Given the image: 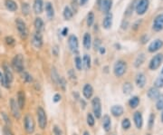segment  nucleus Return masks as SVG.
I'll list each match as a JSON object with an SVG mask.
<instances>
[{"label":"nucleus","mask_w":163,"mask_h":135,"mask_svg":"<svg viewBox=\"0 0 163 135\" xmlns=\"http://www.w3.org/2000/svg\"><path fill=\"white\" fill-rule=\"evenodd\" d=\"M147 95L150 100H157L158 98L160 97V93L159 91V89L156 87H151L149 89L148 93H147Z\"/></svg>","instance_id":"nucleus-19"},{"label":"nucleus","mask_w":163,"mask_h":135,"mask_svg":"<svg viewBox=\"0 0 163 135\" xmlns=\"http://www.w3.org/2000/svg\"><path fill=\"white\" fill-rule=\"evenodd\" d=\"M133 121L136 127L138 129H141L143 126V117L140 111H136L133 114Z\"/></svg>","instance_id":"nucleus-16"},{"label":"nucleus","mask_w":163,"mask_h":135,"mask_svg":"<svg viewBox=\"0 0 163 135\" xmlns=\"http://www.w3.org/2000/svg\"><path fill=\"white\" fill-rule=\"evenodd\" d=\"M101 44V41L99 40V39H97V40H95V43H94V47L95 49H99V44Z\"/></svg>","instance_id":"nucleus-51"},{"label":"nucleus","mask_w":163,"mask_h":135,"mask_svg":"<svg viewBox=\"0 0 163 135\" xmlns=\"http://www.w3.org/2000/svg\"><path fill=\"white\" fill-rule=\"evenodd\" d=\"M4 77H5V81H7V84L10 86V84L12 83L13 80H14V75H13V73L12 71L10 70L9 68V66L7 65V64H5L4 65Z\"/></svg>","instance_id":"nucleus-15"},{"label":"nucleus","mask_w":163,"mask_h":135,"mask_svg":"<svg viewBox=\"0 0 163 135\" xmlns=\"http://www.w3.org/2000/svg\"><path fill=\"white\" fill-rule=\"evenodd\" d=\"M51 77H52L53 82L58 84L59 80H60V78H61V77L59 76L58 73H57V70H56L55 67H53V68H52V71H51Z\"/></svg>","instance_id":"nucleus-33"},{"label":"nucleus","mask_w":163,"mask_h":135,"mask_svg":"<svg viewBox=\"0 0 163 135\" xmlns=\"http://www.w3.org/2000/svg\"><path fill=\"white\" fill-rule=\"evenodd\" d=\"M161 74L163 75V68H162V70H161Z\"/></svg>","instance_id":"nucleus-57"},{"label":"nucleus","mask_w":163,"mask_h":135,"mask_svg":"<svg viewBox=\"0 0 163 135\" xmlns=\"http://www.w3.org/2000/svg\"><path fill=\"white\" fill-rule=\"evenodd\" d=\"M2 76V74H1V72H0V77H1Z\"/></svg>","instance_id":"nucleus-58"},{"label":"nucleus","mask_w":163,"mask_h":135,"mask_svg":"<svg viewBox=\"0 0 163 135\" xmlns=\"http://www.w3.org/2000/svg\"><path fill=\"white\" fill-rule=\"evenodd\" d=\"M161 121L163 122V111H162V114H161Z\"/></svg>","instance_id":"nucleus-56"},{"label":"nucleus","mask_w":163,"mask_h":135,"mask_svg":"<svg viewBox=\"0 0 163 135\" xmlns=\"http://www.w3.org/2000/svg\"><path fill=\"white\" fill-rule=\"evenodd\" d=\"M37 121H38V125L42 129V130H45L47 126V116H46V112L42 107H38L37 108Z\"/></svg>","instance_id":"nucleus-3"},{"label":"nucleus","mask_w":163,"mask_h":135,"mask_svg":"<svg viewBox=\"0 0 163 135\" xmlns=\"http://www.w3.org/2000/svg\"><path fill=\"white\" fill-rule=\"evenodd\" d=\"M162 60H163V55L162 54H158L156 55H154L152 59L150 62V70H157L159 67L160 66L161 63H162Z\"/></svg>","instance_id":"nucleus-9"},{"label":"nucleus","mask_w":163,"mask_h":135,"mask_svg":"<svg viewBox=\"0 0 163 135\" xmlns=\"http://www.w3.org/2000/svg\"><path fill=\"white\" fill-rule=\"evenodd\" d=\"M35 30L36 32L38 33H41L43 29V21L42 20V18L40 17H36L35 20Z\"/></svg>","instance_id":"nucleus-28"},{"label":"nucleus","mask_w":163,"mask_h":135,"mask_svg":"<svg viewBox=\"0 0 163 135\" xmlns=\"http://www.w3.org/2000/svg\"><path fill=\"white\" fill-rule=\"evenodd\" d=\"M111 111H112V114L115 117H120L123 114V107L122 105H113L112 107L111 108Z\"/></svg>","instance_id":"nucleus-23"},{"label":"nucleus","mask_w":163,"mask_h":135,"mask_svg":"<svg viewBox=\"0 0 163 135\" xmlns=\"http://www.w3.org/2000/svg\"><path fill=\"white\" fill-rule=\"evenodd\" d=\"M68 46L71 50V52L73 54H77L79 50V42L78 38L74 35H71L68 37Z\"/></svg>","instance_id":"nucleus-7"},{"label":"nucleus","mask_w":163,"mask_h":135,"mask_svg":"<svg viewBox=\"0 0 163 135\" xmlns=\"http://www.w3.org/2000/svg\"><path fill=\"white\" fill-rule=\"evenodd\" d=\"M53 135H63V132L58 126H54L53 127Z\"/></svg>","instance_id":"nucleus-47"},{"label":"nucleus","mask_w":163,"mask_h":135,"mask_svg":"<svg viewBox=\"0 0 163 135\" xmlns=\"http://www.w3.org/2000/svg\"><path fill=\"white\" fill-rule=\"evenodd\" d=\"M1 117H2V120L5 122V124H7V126H8V127H10L11 125H12V122H11V121H10V118H9V116L5 114V112H1Z\"/></svg>","instance_id":"nucleus-38"},{"label":"nucleus","mask_w":163,"mask_h":135,"mask_svg":"<svg viewBox=\"0 0 163 135\" xmlns=\"http://www.w3.org/2000/svg\"><path fill=\"white\" fill-rule=\"evenodd\" d=\"M99 50H100V53H101V54H104V53H105V49H104V48L100 47Z\"/></svg>","instance_id":"nucleus-54"},{"label":"nucleus","mask_w":163,"mask_h":135,"mask_svg":"<svg viewBox=\"0 0 163 135\" xmlns=\"http://www.w3.org/2000/svg\"><path fill=\"white\" fill-rule=\"evenodd\" d=\"M68 75H69L70 79H72V80H76V75L74 74V71H73V69H70V70H69Z\"/></svg>","instance_id":"nucleus-49"},{"label":"nucleus","mask_w":163,"mask_h":135,"mask_svg":"<svg viewBox=\"0 0 163 135\" xmlns=\"http://www.w3.org/2000/svg\"><path fill=\"white\" fill-rule=\"evenodd\" d=\"M154 87H156L158 89L163 87V77L162 76L158 77L157 79L155 80V82H154Z\"/></svg>","instance_id":"nucleus-41"},{"label":"nucleus","mask_w":163,"mask_h":135,"mask_svg":"<svg viewBox=\"0 0 163 135\" xmlns=\"http://www.w3.org/2000/svg\"><path fill=\"white\" fill-rule=\"evenodd\" d=\"M16 103H17L20 110L25 108V94L23 91H19L17 93V100H16Z\"/></svg>","instance_id":"nucleus-20"},{"label":"nucleus","mask_w":163,"mask_h":135,"mask_svg":"<svg viewBox=\"0 0 163 135\" xmlns=\"http://www.w3.org/2000/svg\"><path fill=\"white\" fill-rule=\"evenodd\" d=\"M63 17L65 20H70L71 18L73 17V11L72 9L70 8V7H65L64 9H63Z\"/></svg>","instance_id":"nucleus-31"},{"label":"nucleus","mask_w":163,"mask_h":135,"mask_svg":"<svg viewBox=\"0 0 163 135\" xmlns=\"http://www.w3.org/2000/svg\"><path fill=\"white\" fill-rule=\"evenodd\" d=\"M150 5V1L149 0H139L138 3L136 4V12L138 15H144L146 11L148 10Z\"/></svg>","instance_id":"nucleus-8"},{"label":"nucleus","mask_w":163,"mask_h":135,"mask_svg":"<svg viewBox=\"0 0 163 135\" xmlns=\"http://www.w3.org/2000/svg\"><path fill=\"white\" fill-rule=\"evenodd\" d=\"M33 8H34L35 14H41L43 9V0H35Z\"/></svg>","instance_id":"nucleus-24"},{"label":"nucleus","mask_w":163,"mask_h":135,"mask_svg":"<svg viewBox=\"0 0 163 135\" xmlns=\"http://www.w3.org/2000/svg\"><path fill=\"white\" fill-rule=\"evenodd\" d=\"M152 28L156 32H160L163 29V14H160L156 16L153 21Z\"/></svg>","instance_id":"nucleus-13"},{"label":"nucleus","mask_w":163,"mask_h":135,"mask_svg":"<svg viewBox=\"0 0 163 135\" xmlns=\"http://www.w3.org/2000/svg\"><path fill=\"white\" fill-rule=\"evenodd\" d=\"M156 108H157V110H159V111L163 110V94H160V97L157 99Z\"/></svg>","instance_id":"nucleus-37"},{"label":"nucleus","mask_w":163,"mask_h":135,"mask_svg":"<svg viewBox=\"0 0 163 135\" xmlns=\"http://www.w3.org/2000/svg\"><path fill=\"white\" fill-rule=\"evenodd\" d=\"M84 46L85 49H90L92 46V36L89 33H85L84 36Z\"/></svg>","instance_id":"nucleus-27"},{"label":"nucleus","mask_w":163,"mask_h":135,"mask_svg":"<svg viewBox=\"0 0 163 135\" xmlns=\"http://www.w3.org/2000/svg\"><path fill=\"white\" fill-rule=\"evenodd\" d=\"M154 122H155V115L153 114H151L149 118V122H148V127L149 129H152V127L154 126Z\"/></svg>","instance_id":"nucleus-44"},{"label":"nucleus","mask_w":163,"mask_h":135,"mask_svg":"<svg viewBox=\"0 0 163 135\" xmlns=\"http://www.w3.org/2000/svg\"><path fill=\"white\" fill-rule=\"evenodd\" d=\"M112 13H109L105 15V17L103 18V21H102V26L103 28H105V29H109V28H111L112 26Z\"/></svg>","instance_id":"nucleus-21"},{"label":"nucleus","mask_w":163,"mask_h":135,"mask_svg":"<svg viewBox=\"0 0 163 135\" xmlns=\"http://www.w3.org/2000/svg\"><path fill=\"white\" fill-rule=\"evenodd\" d=\"M146 135H151V134H146Z\"/></svg>","instance_id":"nucleus-60"},{"label":"nucleus","mask_w":163,"mask_h":135,"mask_svg":"<svg viewBox=\"0 0 163 135\" xmlns=\"http://www.w3.org/2000/svg\"><path fill=\"white\" fill-rule=\"evenodd\" d=\"M140 103V98L138 96H133L132 98H130L129 101V105L130 108L135 109L138 107V105Z\"/></svg>","instance_id":"nucleus-32"},{"label":"nucleus","mask_w":163,"mask_h":135,"mask_svg":"<svg viewBox=\"0 0 163 135\" xmlns=\"http://www.w3.org/2000/svg\"><path fill=\"white\" fill-rule=\"evenodd\" d=\"M92 60L89 54H84L83 57V67L85 70H89L91 68Z\"/></svg>","instance_id":"nucleus-29"},{"label":"nucleus","mask_w":163,"mask_h":135,"mask_svg":"<svg viewBox=\"0 0 163 135\" xmlns=\"http://www.w3.org/2000/svg\"><path fill=\"white\" fill-rule=\"evenodd\" d=\"M163 46V41L160 39H156L153 42H151L149 46V52L150 53H154L159 51V50Z\"/></svg>","instance_id":"nucleus-14"},{"label":"nucleus","mask_w":163,"mask_h":135,"mask_svg":"<svg viewBox=\"0 0 163 135\" xmlns=\"http://www.w3.org/2000/svg\"><path fill=\"white\" fill-rule=\"evenodd\" d=\"M22 13L24 15H28L30 13V5L28 3H23L22 4Z\"/></svg>","instance_id":"nucleus-35"},{"label":"nucleus","mask_w":163,"mask_h":135,"mask_svg":"<svg viewBox=\"0 0 163 135\" xmlns=\"http://www.w3.org/2000/svg\"><path fill=\"white\" fill-rule=\"evenodd\" d=\"M122 126L124 130H128L130 127V121L128 119V118H125V119L122 120Z\"/></svg>","instance_id":"nucleus-43"},{"label":"nucleus","mask_w":163,"mask_h":135,"mask_svg":"<svg viewBox=\"0 0 163 135\" xmlns=\"http://www.w3.org/2000/svg\"><path fill=\"white\" fill-rule=\"evenodd\" d=\"M0 97H1V94H0Z\"/></svg>","instance_id":"nucleus-61"},{"label":"nucleus","mask_w":163,"mask_h":135,"mask_svg":"<svg viewBox=\"0 0 163 135\" xmlns=\"http://www.w3.org/2000/svg\"><path fill=\"white\" fill-rule=\"evenodd\" d=\"M74 62H75V66L76 68H77V70H82V68H83V60H82V58L79 57V56H76Z\"/></svg>","instance_id":"nucleus-42"},{"label":"nucleus","mask_w":163,"mask_h":135,"mask_svg":"<svg viewBox=\"0 0 163 135\" xmlns=\"http://www.w3.org/2000/svg\"><path fill=\"white\" fill-rule=\"evenodd\" d=\"M92 106L94 114L96 119H99L102 116V103L99 97H94L92 100Z\"/></svg>","instance_id":"nucleus-6"},{"label":"nucleus","mask_w":163,"mask_h":135,"mask_svg":"<svg viewBox=\"0 0 163 135\" xmlns=\"http://www.w3.org/2000/svg\"><path fill=\"white\" fill-rule=\"evenodd\" d=\"M45 11H46V15H47V17L49 19H52L54 15V9L52 3L50 2H47L45 4Z\"/></svg>","instance_id":"nucleus-26"},{"label":"nucleus","mask_w":163,"mask_h":135,"mask_svg":"<svg viewBox=\"0 0 163 135\" xmlns=\"http://www.w3.org/2000/svg\"><path fill=\"white\" fill-rule=\"evenodd\" d=\"M99 8L102 13L109 14L112 7V0H99Z\"/></svg>","instance_id":"nucleus-10"},{"label":"nucleus","mask_w":163,"mask_h":135,"mask_svg":"<svg viewBox=\"0 0 163 135\" xmlns=\"http://www.w3.org/2000/svg\"><path fill=\"white\" fill-rule=\"evenodd\" d=\"M5 5L7 10L11 12H15L17 10V4H16L14 0H5Z\"/></svg>","instance_id":"nucleus-25"},{"label":"nucleus","mask_w":163,"mask_h":135,"mask_svg":"<svg viewBox=\"0 0 163 135\" xmlns=\"http://www.w3.org/2000/svg\"><path fill=\"white\" fill-rule=\"evenodd\" d=\"M24 127H25V132L28 134H32L35 132V121L30 114H26L25 116V118H24Z\"/></svg>","instance_id":"nucleus-5"},{"label":"nucleus","mask_w":163,"mask_h":135,"mask_svg":"<svg viewBox=\"0 0 163 135\" xmlns=\"http://www.w3.org/2000/svg\"><path fill=\"white\" fill-rule=\"evenodd\" d=\"M58 84L63 88V90H65V86H66V82H65V79H64L63 77H61V78H60Z\"/></svg>","instance_id":"nucleus-46"},{"label":"nucleus","mask_w":163,"mask_h":135,"mask_svg":"<svg viewBox=\"0 0 163 135\" xmlns=\"http://www.w3.org/2000/svg\"><path fill=\"white\" fill-rule=\"evenodd\" d=\"M31 42H32L33 46L35 49H41L43 46V37H42L41 33L35 32L33 34Z\"/></svg>","instance_id":"nucleus-11"},{"label":"nucleus","mask_w":163,"mask_h":135,"mask_svg":"<svg viewBox=\"0 0 163 135\" xmlns=\"http://www.w3.org/2000/svg\"><path fill=\"white\" fill-rule=\"evenodd\" d=\"M73 135H77V134H76V133H73Z\"/></svg>","instance_id":"nucleus-59"},{"label":"nucleus","mask_w":163,"mask_h":135,"mask_svg":"<svg viewBox=\"0 0 163 135\" xmlns=\"http://www.w3.org/2000/svg\"><path fill=\"white\" fill-rule=\"evenodd\" d=\"M127 71V64L122 60L117 61L113 67V73L116 77H122Z\"/></svg>","instance_id":"nucleus-2"},{"label":"nucleus","mask_w":163,"mask_h":135,"mask_svg":"<svg viewBox=\"0 0 163 135\" xmlns=\"http://www.w3.org/2000/svg\"><path fill=\"white\" fill-rule=\"evenodd\" d=\"M74 1H76V0H74Z\"/></svg>","instance_id":"nucleus-62"},{"label":"nucleus","mask_w":163,"mask_h":135,"mask_svg":"<svg viewBox=\"0 0 163 135\" xmlns=\"http://www.w3.org/2000/svg\"><path fill=\"white\" fill-rule=\"evenodd\" d=\"M102 127L104 129L105 132H110L111 131V127H112V121H111V117L108 114H105L103 116L102 119Z\"/></svg>","instance_id":"nucleus-22"},{"label":"nucleus","mask_w":163,"mask_h":135,"mask_svg":"<svg viewBox=\"0 0 163 135\" xmlns=\"http://www.w3.org/2000/svg\"><path fill=\"white\" fill-rule=\"evenodd\" d=\"M3 134L4 135H14V133L9 129V127H5L3 129Z\"/></svg>","instance_id":"nucleus-48"},{"label":"nucleus","mask_w":163,"mask_h":135,"mask_svg":"<svg viewBox=\"0 0 163 135\" xmlns=\"http://www.w3.org/2000/svg\"><path fill=\"white\" fill-rule=\"evenodd\" d=\"M95 123V119H94V116L92 115V114H87V124L89 126L92 127L94 125Z\"/></svg>","instance_id":"nucleus-40"},{"label":"nucleus","mask_w":163,"mask_h":135,"mask_svg":"<svg viewBox=\"0 0 163 135\" xmlns=\"http://www.w3.org/2000/svg\"><path fill=\"white\" fill-rule=\"evenodd\" d=\"M87 2H88V0H80V5H84Z\"/></svg>","instance_id":"nucleus-53"},{"label":"nucleus","mask_w":163,"mask_h":135,"mask_svg":"<svg viewBox=\"0 0 163 135\" xmlns=\"http://www.w3.org/2000/svg\"><path fill=\"white\" fill-rule=\"evenodd\" d=\"M12 67L16 73H23L25 69L24 57L22 54H16L12 60Z\"/></svg>","instance_id":"nucleus-1"},{"label":"nucleus","mask_w":163,"mask_h":135,"mask_svg":"<svg viewBox=\"0 0 163 135\" xmlns=\"http://www.w3.org/2000/svg\"><path fill=\"white\" fill-rule=\"evenodd\" d=\"M144 61H145V54H140L137 56V58H136L135 62H134V66L136 67V68H139V67L144 63Z\"/></svg>","instance_id":"nucleus-30"},{"label":"nucleus","mask_w":163,"mask_h":135,"mask_svg":"<svg viewBox=\"0 0 163 135\" xmlns=\"http://www.w3.org/2000/svg\"><path fill=\"white\" fill-rule=\"evenodd\" d=\"M67 33H68V28H63V36H66L67 35Z\"/></svg>","instance_id":"nucleus-52"},{"label":"nucleus","mask_w":163,"mask_h":135,"mask_svg":"<svg viewBox=\"0 0 163 135\" xmlns=\"http://www.w3.org/2000/svg\"><path fill=\"white\" fill-rule=\"evenodd\" d=\"M83 94L86 99H91L94 94V88L90 83H86L83 88Z\"/></svg>","instance_id":"nucleus-18"},{"label":"nucleus","mask_w":163,"mask_h":135,"mask_svg":"<svg viewBox=\"0 0 163 135\" xmlns=\"http://www.w3.org/2000/svg\"><path fill=\"white\" fill-rule=\"evenodd\" d=\"M84 135H90V133H89V132L85 131V132H84Z\"/></svg>","instance_id":"nucleus-55"},{"label":"nucleus","mask_w":163,"mask_h":135,"mask_svg":"<svg viewBox=\"0 0 163 135\" xmlns=\"http://www.w3.org/2000/svg\"><path fill=\"white\" fill-rule=\"evenodd\" d=\"M9 105H10V109H11V112H12L13 116L15 118L16 120L20 119V116H21V114H20V108L17 104V103L15 102V100L11 98L10 99V102H9Z\"/></svg>","instance_id":"nucleus-12"},{"label":"nucleus","mask_w":163,"mask_h":135,"mask_svg":"<svg viewBox=\"0 0 163 135\" xmlns=\"http://www.w3.org/2000/svg\"><path fill=\"white\" fill-rule=\"evenodd\" d=\"M94 23V14L92 12H89V14L87 15V26H92Z\"/></svg>","instance_id":"nucleus-36"},{"label":"nucleus","mask_w":163,"mask_h":135,"mask_svg":"<svg viewBox=\"0 0 163 135\" xmlns=\"http://www.w3.org/2000/svg\"><path fill=\"white\" fill-rule=\"evenodd\" d=\"M5 43H7V46H14V44H15V39L12 36H7V37L5 38Z\"/></svg>","instance_id":"nucleus-45"},{"label":"nucleus","mask_w":163,"mask_h":135,"mask_svg":"<svg viewBox=\"0 0 163 135\" xmlns=\"http://www.w3.org/2000/svg\"><path fill=\"white\" fill-rule=\"evenodd\" d=\"M135 82H136V84H137V86L140 87V88H143L146 84V76L143 73H139V74L136 75V78H135Z\"/></svg>","instance_id":"nucleus-17"},{"label":"nucleus","mask_w":163,"mask_h":135,"mask_svg":"<svg viewBox=\"0 0 163 135\" xmlns=\"http://www.w3.org/2000/svg\"><path fill=\"white\" fill-rule=\"evenodd\" d=\"M53 103H59L60 101H61V95L59 93H55L53 97Z\"/></svg>","instance_id":"nucleus-50"},{"label":"nucleus","mask_w":163,"mask_h":135,"mask_svg":"<svg viewBox=\"0 0 163 135\" xmlns=\"http://www.w3.org/2000/svg\"><path fill=\"white\" fill-rule=\"evenodd\" d=\"M133 90V87H132V84L130 83H125L122 86V91H123V93L124 94H130L132 93V91Z\"/></svg>","instance_id":"nucleus-34"},{"label":"nucleus","mask_w":163,"mask_h":135,"mask_svg":"<svg viewBox=\"0 0 163 135\" xmlns=\"http://www.w3.org/2000/svg\"><path fill=\"white\" fill-rule=\"evenodd\" d=\"M15 25L20 37L22 39H26L28 36V29H27V26L25 22L21 18H17L15 20Z\"/></svg>","instance_id":"nucleus-4"},{"label":"nucleus","mask_w":163,"mask_h":135,"mask_svg":"<svg viewBox=\"0 0 163 135\" xmlns=\"http://www.w3.org/2000/svg\"><path fill=\"white\" fill-rule=\"evenodd\" d=\"M22 76H23V80L25 83H31L33 81V77L32 75L27 72H23L22 73Z\"/></svg>","instance_id":"nucleus-39"}]
</instances>
